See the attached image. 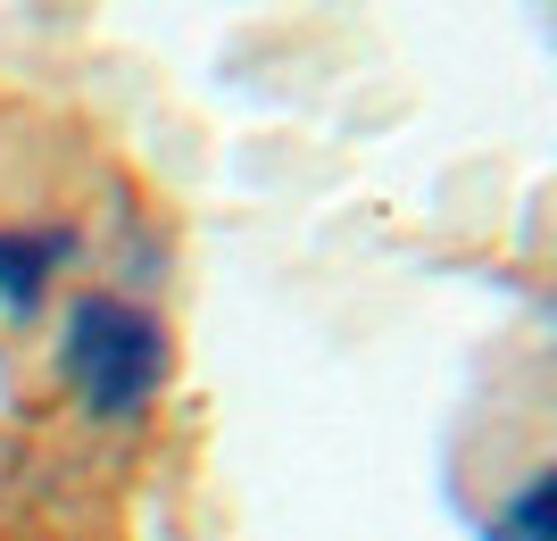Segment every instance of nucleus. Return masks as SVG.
Here are the masks:
<instances>
[{
  "label": "nucleus",
  "instance_id": "1",
  "mask_svg": "<svg viewBox=\"0 0 557 541\" xmlns=\"http://www.w3.org/2000/svg\"><path fill=\"white\" fill-rule=\"evenodd\" d=\"M59 376H67L75 408L92 425H134L166 383V333L150 308L116 300V292H84L67 308V342H59Z\"/></svg>",
  "mask_w": 557,
  "mask_h": 541
},
{
  "label": "nucleus",
  "instance_id": "2",
  "mask_svg": "<svg viewBox=\"0 0 557 541\" xmlns=\"http://www.w3.org/2000/svg\"><path fill=\"white\" fill-rule=\"evenodd\" d=\"M75 259V225L42 217V225H0V317H34L50 300V283Z\"/></svg>",
  "mask_w": 557,
  "mask_h": 541
},
{
  "label": "nucleus",
  "instance_id": "3",
  "mask_svg": "<svg viewBox=\"0 0 557 541\" xmlns=\"http://www.w3.org/2000/svg\"><path fill=\"white\" fill-rule=\"evenodd\" d=\"M499 541H557V467H541L533 483L499 508Z\"/></svg>",
  "mask_w": 557,
  "mask_h": 541
}]
</instances>
